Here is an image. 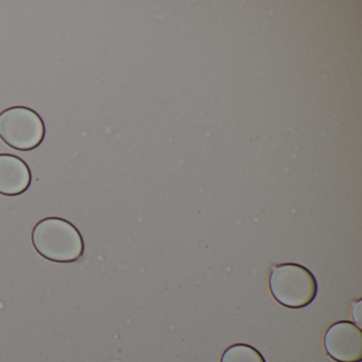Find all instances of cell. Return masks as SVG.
<instances>
[{
    "label": "cell",
    "instance_id": "6da1fadb",
    "mask_svg": "<svg viewBox=\"0 0 362 362\" xmlns=\"http://www.w3.org/2000/svg\"><path fill=\"white\" fill-rule=\"evenodd\" d=\"M31 239L35 251L52 262H74L83 255L81 234L73 223L62 218H45L37 222Z\"/></svg>",
    "mask_w": 362,
    "mask_h": 362
},
{
    "label": "cell",
    "instance_id": "7a4b0ae2",
    "mask_svg": "<svg viewBox=\"0 0 362 362\" xmlns=\"http://www.w3.org/2000/svg\"><path fill=\"white\" fill-rule=\"evenodd\" d=\"M269 287L274 300L287 308H304L315 300L317 294L315 275L298 264L273 267Z\"/></svg>",
    "mask_w": 362,
    "mask_h": 362
},
{
    "label": "cell",
    "instance_id": "3957f363",
    "mask_svg": "<svg viewBox=\"0 0 362 362\" xmlns=\"http://www.w3.org/2000/svg\"><path fill=\"white\" fill-rule=\"evenodd\" d=\"M0 137L13 149L29 151L41 145L45 124L41 116L29 107H9L0 113Z\"/></svg>",
    "mask_w": 362,
    "mask_h": 362
},
{
    "label": "cell",
    "instance_id": "277c9868",
    "mask_svg": "<svg viewBox=\"0 0 362 362\" xmlns=\"http://www.w3.org/2000/svg\"><path fill=\"white\" fill-rule=\"evenodd\" d=\"M324 347L337 362H361V329L353 322H336L324 334Z\"/></svg>",
    "mask_w": 362,
    "mask_h": 362
},
{
    "label": "cell",
    "instance_id": "5b68a950",
    "mask_svg": "<svg viewBox=\"0 0 362 362\" xmlns=\"http://www.w3.org/2000/svg\"><path fill=\"white\" fill-rule=\"evenodd\" d=\"M31 184L28 165L12 154H0V194L14 197L22 194Z\"/></svg>",
    "mask_w": 362,
    "mask_h": 362
},
{
    "label": "cell",
    "instance_id": "8992f818",
    "mask_svg": "<svg viewBox=\"0 0 362 362\" xmlns=\"http://www.w3.org/2000/svg\"><path fill=\"white\" fill-rule=\"evenodd\" d=\"M221 362H267L264 356L249 344L237 343L224 351Z\"/></svg>",
    "mask_w": 362,
    "mask_h": 362
}]
</instances>
